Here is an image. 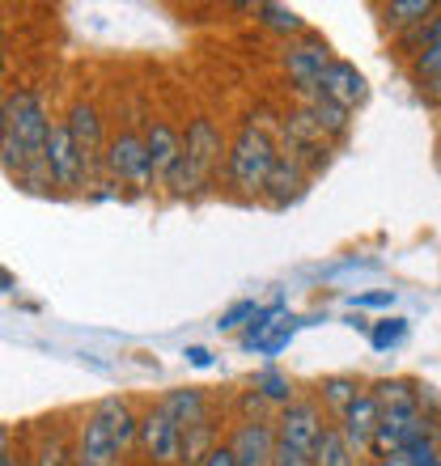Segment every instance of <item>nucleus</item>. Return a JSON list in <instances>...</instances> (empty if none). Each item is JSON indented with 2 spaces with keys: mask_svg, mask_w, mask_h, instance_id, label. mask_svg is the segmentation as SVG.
I'll use <instances>...</instances> for the list:
<instances>
[{
  "mask_svg": "<svg viewBox=\"0 0 441 466\" xmlns=\"http://www.w3.org/2000/svg\"><path fill=\"white\" fill-rule=\"evenodd\" d=\"M51 111L43 89L17 86L13 94H5V136H0V161L17 183H38L47 187L43 174V148H47L51 132Z\"/></svg>",
  "mask_w": 441,
  "mask_h": 466,
  "instance_id": "f257e3e1",
  "label": "nucleus"
},
{
  "mask_svg": "<svg viewBox=\"0 0 441 466\" xmlns=\"http://www.w3.org/2000/svg\"><path fill=\"white\" fill-rule=\"evenodd\" d=\"M136 432H140V416L128 399L110 394L94 403L77 437V466H119V458L136 445Z\"/></svg>",
  "mask_w": 441,
  "mask_h": 466,
  "instance_id": "f03ea898",
  "label": "nucleus"
},
{
  "mask_svg": "<svg viewBox=\"0 0 441 466\" xmlns=\"http://www.w3.org/2000/svg\"><path fill=\"white\" fill-rule=\"evenodd\" d=\"M281 145H276V123L263 115L242 119V127L233 132V140L225 145V178L238 196H263L272 170H276Z\"/></svg>",
  "mask_w": 441,
  "mask_h": 466,
  "instance_id": "7ed1b4c3",
  "label": "nucleus"
},
{
  "mask_svg": "<svg viewBox=\"0 0 441 466\" xmlns=\"http://www.w3.org/2000/svg\"><path fill=\"white\" fill-rule=\"evenodd\" d=\"M225 145H230V140L220 136L217 123H212L209 115H196L183 132V166H179V174L170 178L166 191H174V196L204 191V187L217 178L220 166H225Z\"/></svg>",
  "mask_w": 441,
  "mask_h": 466,
  "instance_id": "20e7f679",
  "label": "nucleus"
},
{
  "mask_svg": "<svg viewBox=\"0 0 441 466\" xmlns=\"http://www.w3.org/2000/svg\"><path fill=\"white\" fill-rule=\"evenodd\" d=\"M281 64H284V76H289V86H293L297 94H302V102H306V98H314V94H319L323 76H327V68H331V47L323 43L319 35H302L297 43H289V47H284Z\"/></svg>",
  "mask_w": 441,
  "mask_h": 466,
  "instance_id": "39448f33",
  "label": "nucleus"
},
{
  "mask_svg": "<svg viewBox=\"0 0 441 466\" xmlns=\"http://www.w3.org/2000/svg\"><path fill=\"white\" fill-rule=\"evenodd\" d=\"M136 445L145 450V458L153 466H179L183 462V424L166 407H149L145 416H140Z\"/></svg>",
  "mask_w": 441,
  "mask_h": 466,
  "instance_id": "423d86ee",
  "label": "nucleus"
},
{
  "mask_svg": "<svg viewBox=\"0 0 441 466\" xmlns=\"http://www.w3.org/2000/svg\"><path fill=\"white\" fill-rule=\"evenodd\" d=\"M425 437H433L425 407H412V411H382L378 432H374L369 450H374V454H378V462H382V458L407 454V450H412L416 441H425Z\"/></svg>",
  "mask_w": 441,
  "mask_h": 466,
  "instance_id": "0eeeda50",
  "label": "nucleus"
},
{
  "mask_svg": "<svg viewBox=\"0 0 441 466\" xmlns=\"http://www.w3.org/2000/svg\"><path fill=\"white\" fill-rule=\"evenodd\" d=\"M64 127H68V136H73V148H77V157H81V166H86V174L94 178L98 166H102V153H107L102 111L89 98H77L73 106H68V115H64Z\"/></svg>",
  "mask_w": 441,
  "mask_h": 466,
  "instance_id": "6e6552de",
  "label": "nucleus"
},
{
  "mask_svg": "<svg viewBox=\"0 0 441 466\" xmlns=\"http://www.w3.org/2000/svg\"><path fill=\"white\" fill-rule=\"evenodd\" d=\"M43 174H47V187H60V191H81V187H89V174H86V166H81V157H77L73 136H68L64 119H56L47 132Z\"/></svg>",
  "mask_w": 441,
  "mask_h": 466,
  "instance_id": "1a4fd4ad",
  "label": "nucleus"
},
{
  "mask_svg": "<svg viewBox=\"0 0 441 466\" xmlns=\"http://www.w3.org/2000/svg\"><path fill=\"white\" fill-rule=\"evenodd\" d=\"M276 445H289V450H302V454H314V445L323 437V407L314 399H293L289 407L276 411Z\"/></svg>",
  "mask_w": 441,
  "mask_h": 466,
  "instance_id": "9d476101",
  "label": "nucleus"
},
{
  "mask_svg": "<svg viewBox=\"0 0 441 466\" xmlns=\"http://www.w3.org/2000/svg\"><path fill=\"white\" fill-rule=\"evenodd\" d=\"M102 170L110 174V183H128V187H149V153H145V136L123 127L119 136L107 140L102 153Z\"/></svg>",
  "mask_w": 441,
  "mask_h": 466,
  "instance_id": "9b49d317",
  "label": "nucleus"
},
{
  "mask_svg": "<svg viewBox=\"0 0 441 466\" xmlns=\"http://www.w3.org/2000/svg\"><path fill=\"white\" fill-rule=\"evenodd\" d=\"M145 153H149V187H170V178L183 166V132L166 119H153L145 127Z\"/></svg>",
  "mask_w": 441,
  "mask_h": 466,
  "instance_id": "f8f14e48",
  "label": "nucleus"
},
{
  "mask_svg": "<svg viewBox=\"0 0 441 466\" xmlns=\"http://www.w3.org/2000/svg\"><path fill=\"white\" fill-rule=\"evenodd\" d=\"M230 454L238 466H272L276 458V424L263 416H246L230 437Z\"/></svg>",
  "mask_w": 441,
  "mask_h": 466,
  "instance_id": "ddd939ff",
  "label": "nucleus"
},
{
  "mask_svg": "<svg viewBox=\"0 0 441 466\" xmlns=\"http://www.w3.org/2000/svg\"><path fill=\"white\" fill-rule=\"evenodd\" d=\"M378 420H382V407H378V399H374V394L369 390H361L353 399V403L344 407L340 411V424H335V429H340V437L348 445H353V454L361 458L369 450V441H374V432H378Z\"/></svg>",
  "mask_w": 441,
  "mask_h": 466,
  "instance_id": "4468645a",
  "label": "nucleus"
},
{
  "mask_svg": "<svg viewBox=\"0 0 441 466\" xmlns=\"http://www.w3.org/2000/svg\"><path fill=\"white\" fill-rule=\"evenodd\" d=\"M365 94H369V86H365V76H361V68H353L348 60H331L327 76H323V86H319V98L353 111V106L365 102Z\"/></svg>",
  "mask_w": 441,
  "mask_h": 466,
  "instance_id": "2eb2a0df",
  "label": "nucleus"
},
{
  "mask_svg": "<svg viewBox=\"0 0 441 466\" xmlns=\"http://www.w3.org/2000/svg\"><path fill=\"white\" fill-rule=\"evenodd\" d=\"M302 187H306V161L281 148V157H276V170H272L268 187H263V196H268L276 208H284L289 199L302 196Z\"/></svg>",
  "mask_w": 441,
  "mask_h": 466,
  "instance_id": "dca6fc26",
  "label": "nucleus"
},
{
  "mask_svg": "<svg viewBox=\"0 0 441 466\" xmlns=\"http://www.w3.org/2000/svg\"><path fill=\"white\" fill-rule=\"evenodd\" d=\"M158 407H166L179 424H196V420L209 416V399H204V390H196V386H179V390H166L158 399Z\"/></svg>",
  "mask_w": 441,
  "mask_h": 466,
  "instance_id": "f3484780",
  "label": "nucleus"
},
{
  "mask_svg": "<svg viewBox=\"0 0 441 466\" xmlns=\"http://www.w3.org/2000/svg\"><path fill=\"white\" fill-rule=\"evenodd\" d=\"M369 394L378 399L382 411H412V407H420V386L407 378H382L369 386Z\"/></svg>",
  "mask_w": 441,
  "mask_h": 466,
  "instance_id": "a211bd4d",
  "label": "nucleus"
},
{
  "mask_svg": "<svg viewBox=\"0 0 441 466\" xmlns=\"http://www.w3.org/2000/svg\"><path fill=\"white\" fill-rule=\"evenodd\" d=\"M302 111H306V119L319 127V136L327 140V136H344L348 132V115L353 111H344V106H335V102H327V98H306L302 102Z\"/></svg>",
  "mask_w": 441,
  "mask_h": 466,
  "instance_id": "6ab92c4d",
  "label": "nucleus"
},
{
  "mask_svg": "<svg viewBox=\"0 0 441 466\" xmlns=\"http://www.w3.org/2000/svg\"><path fill=\"white\" fill-rule=\"evenodd\" d=\"M255 17H259L263 30H272V35H284V38L306 35V17H302L297 9H289V5H255Z\"/></svg>",
  "mask_w": 441,
  "mask_h": 466,
  "instance_id": "aec40b11",
  "label": "nucleus"
},
{
  "mask_svg": "<svg viewBox=\"0 0 441 466\" xmlns=\"http://www.w3.org/2000/svg\"><path fill=\"white\" fill-rule=\"evenodd\" d=\"M251 390H255L268 407H289L297 399L293 381H289V373H281V369H263V373H255Z\"/></svg>",
  "mask_w": 441,
  "mask_h": 466,
  "instance_id": "412c9836",
  "label": "nucleus"
},
{
  "mask_svg": "<svg viewBox=\"0 0 441 466\" xmlns=\"http://www.w3.org/2000/svg\"><path fill=\"white\" fill-rule=\"evenodd\" d=\"M30 466H77V445L68 441V429H56L38 441Z\"/></svg>",
  "mask_w": 441,
  "mask_h": 466,
  "instance_id": "4be33fe9",
  "label": "nucleus"
},
{
  "mask_svg": "<svg viewBox=\"0 0 441 466\" xmlns=\"http://www.w3.org/2000/svg\"><path fill=\"white\" fill-rule=\"evenodd\" d=\"M314 466H356L361 462V458L353 454V445L344 441L340 437V429H335V424H327V429H323V437H319V445H314Z\"/></svg>",
  "mask_w": 441,
  "mask_h": 466,
  "instance_id": "5701e85b",
  "label": "nucleus"
},
{
  "mask_svg": "<svg viewBox=\"0 0 441 466\" xmlns=\"http://www.w3.org/2000/svg\"><path fill=\"white\" fill-rule=\"evenodd\" d=\"M212 450H217V445H212V420L204 416V420H196V424L183 429V462L179 466H200Z\"/></svg>",
  "mask_w": 441,
  "mask_h": 466,
  "instance_id": "b1692460",
  "label": "nucleus"
},
{
  "mask_svg": "<svg viewBox=\"0 0 441 466\" xmlns=\"http://www.w3.org/2000/svg\"><path fill=\"white\" fill-rule=\"evenodd\" d=\"M437 13L433 0H391L386 5V25L391 30H404V25H425Z\"/></svg>",
  "mask_w": 441,
  "mask_h": 466,
  "instance_id": "393cba45",
  "label": "nucleus"
},
{
  "mask_svg": "<svg viewBox=\"0 0 441 466\" xmlns=\"http://www.w3.org/2000/svg\"><path fill=\"white\" fill-rule=\"evenodd\" d=\"M356 394H361V381L348 378V373H331V378H323V386H319L323 407H331V411H344Z\"/></svg>",
  "mask_w": 441,
  "mask_h": 466,
  "instance_id": "a878e982",
  "label": "nucleus"
},
{
  "mask_svg": "<svg viewBox=\"0 0 441 466\" xmlns=\"http://www.w3.org/2000/svg\"><path fill=\"white\" fill-rule=\"evenodd\" d=\"M276 319H281V301H276V306H259L255 314H251V322H246V335H242V348H246V352H251V348L259 352V344H263V339L276 331Z\"/></svg>",
  "mask_w": 441,
  "mask_h": 466,
  "instance_id": "bb28decb",
  "label": "nucleus"
},
{
  "mask_svg": "<svg viewBox=\"0 0 441 466\" xmlns=\"http://www.w3.org/2000/svg\"><path fill=\"white\" fill-rule=\"evenodd\" d=\"M407 339V319H382L369 327V348L374 352H391Z\"/></svg>",
  "mask_w": 441,
  "mask_h": 466,
  "instance_id": "cd10ccee",
  "label": "nucleus"
},
{
  "mask_svg": "<svg viewBox=\"0 0 441 466\" xmlns=\"http://www.w3.org/2000/svg\"><path fill=\"white\" fill-rule=\"evenodd\" d=\"M407 43H412V56H433V51H441V9L433 13L429 22L425 25H416V35L407 38Z\"/></svg>",
  "mask_w": 441,
  "mask_h": 466,
  "instance_id": "c85d7f7f",
  "label": "nucleus"
},
{
  "mask_svg": "<svg viewBox=\"0 0 441 466\" xmlns=\"http://www.w3.org/2000/svg\"><path fill=\"white\" fill-rule=\"evenodd\" d=\"M404 458H407V466H441V450H437V441H433V437L416 441Z\"/></svg>",
  "mask_w": 441,
  "mask_h": 466,
  "instance_id": "c756f323",
  "label": "nucleus"
},
{
  "mask_svg": "<svg viewBox=\"0 0 441 466\" xmlns=\"http://www.w3.org/2000/svg\"><path fill=\"white\" fill-rule=\"evenodd\" d=\"M255 301H233L225 314H220V322H217V331H233V327H242V322H251V314H255Z\"/></svg>",
  "mask_w": 441,
  "mask_h": 466,
  "instance_id": "7c9ffc66",
  "label": "nucleus"
},
{
  "mask_svg": "<svg viewBox=\"0 0 441 466\" xmlns=\"http://www.w3.org/2000/svg\"><path fill=\"white\" fill-rule=\"evenodd\" d=\"M293 331H297V322H293V319L276 322V331H272L268 339H263V344H259V352H263V356H276V352H281L284 344H289V339H293Z\"/></svg>",
  "mask_w": 441,
  "mask_h": 466,
  "instance_id": "2f4dec72",
  "label": "nucleus"
},
{
  "mask_svg": "<svg viewBox=\"0 0 441 466\" xmlns=\"http://www.w3.org/2000/svg\"><path fill=\"white\" fill-rule=\"evenodd\" d=\"M348 306H353V309H391L395 306V293H391V289H378V293H356Z\"/></svg>",
  "mask_w": 441,
  "mask_h": 466,
  "instance_id": "473e14b6",
  "label": "nucleus"
},
{
  "mask_svg": "<svg viewBox=\"0 0 441 466\" xmlns=\"http://www.w3.org/2000/svg\"><path fill=\"white\" fill-rule=\"evenodd\" d=\"M272 466H314V458L302 454V450H289V445H276V458Z\"/></svg>",
  "mask_w": 441,
  "mask_h": 466,
  "instance_id": "72a5a7b5",
  "label": "nucleus"
},
{
  "mask_svg": "<svg viewBox=\"0 0 441 466\" xmlns=\"http://www.w3.org/2000/svg\"><path fill=\"white\" fill-rule=\"evenodd\" d=\"M416 76H420V81L441 76V51H433V56H420V60H416Z\"/></svg>",
  "mask_w": 441,
  "mask_h": 466,
  "instance_id": "f704fd0d",
  "label": "nucleus"
},
{
  "mask_svg": "<svg viewBox=\"0 0 441 466\" xmlns=\"http://www.w3.org/2000/svg\"><path fill=\"white\" fill-rule=\"evenodd\" d=\"M200 466H238V462H233L230 445H217V450H212V454L204 458V462H200Z\"/></svg>",
  "mask_w": 441,
  "mask_h": 466,
  "instance_id": "c9c22d12",
  "label": "nucleus"
},
{
  "mask_svg": "<svg viewBox=\"0 0 441 466\" xmlns=\"http://www.w3.org/2000/svg\"><path fill=\"white\" fill-rule=\"evenodd\" d=\"M183 356H187V360H191L196 369H212V352H209V348H200V344H196V348H187Z\"/></svg>",
  "mask_w": 441,
  "mask_h": 466,
  "instance_id": "e433bc0d",
  "label": "nucleus"
},
{
  "mask_svg": "<svg viewBox=\"0 0 441 466\" xmlns=\"http://www.w3.org/2000/svg\"><path fill=\"white\" fill-rule=\"evenodd\" d=\"M420 94L433 102V106H441V76H429L425 86H420Z\"/></svg>",
  "mask_w": 441,
  "mask_h": 466,
  "instance_id": "4c0bfd02",
  "label": "nucleus"
},
{
  "mask_svg": "<svg viewBox=\"0 0 441 466\" xmlns=\"http://www.w3.org/2000/svg\"><path fill=\"white\" fill-rule=\"evenodd\" d=\"M13 289H17V276L9 268H0V293H13Z\"/></svg>",
  "mask_w": 441,
  "mask_h": 466,
  "instance_id": "58836bf2",
  "label": "nucleus"
},
{
  "mask_svg": "<svg viewBox=\"0 0 441 466\" xmlns=\"http://www.w3.org/2000/svg\"><path fill=\"white\" fill-rule=\"evenodd\" d=\"M5 450H13V429L9 424H0V454H5Z\"/></svg>",
  "mask_w": 441,
  "mask_h": 466,
  "instance_id": "ea45409f",
  "label": "nucleus"
},
{
  "mask_svg": "<svg viewBox=\"0 0 441 466\" xmlns=\"http://www.w3.org/2000/svg\"><path fill=\"white\" fill-rule=\"evenodd\" d=\"M0 466H22L17 462V450H5V454H0Z\"/></svg>",
  "mask_w": 441,
  "mask_h": 466,
  "instance_id": "a19ab883",
  "label": "nucleus"
},
{
  "mask_svg": "<svg viewBox=\"0 0 441 466\" xmlns=\"http://www.w3.org/2000/svg\"><path fill=\"white\" fill-rule=\"evenodd\" d=\"M378 466H407V458H404V454H399V458H382Z\"/></svg>",
  "mask_w": 441,
  "mask_h": 466,
  "instance_id": "79ce46f5",
  "label": "nucleus"
},
{
  "mask_svg": "<svg viewBox=\"0 0 441 466\" xmlns=\"http://www.w3.org/2000/svg\"><path fill=\"white\" fill-rule=\"evenodd\" d=\"M0 136H5V98H0Z\"/></svg>",
  "mask_w": 441,
  "mask_h": 466,
  "instance_id": "37998d69",
  "label": "nucleus"
},
{
  "mask_svg": "<svg viewBox=\"0 0 441 466\" xmlns=\"http://www.w3.org/2000/svg\"><path fill=\"white\" fill-rule=\"evenodd\" d=\"M0 76H5V51H0Z\"/></svg>",
  "mask_w": 441,
  "mask_h": 466,
  "instance_id": "c03bdc74",
  "label": "nucleus"
}]
</instances>
